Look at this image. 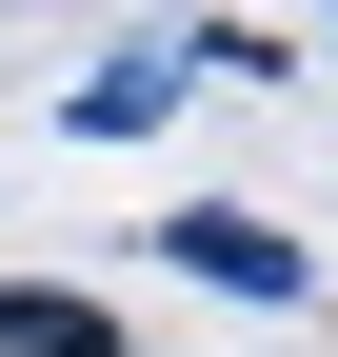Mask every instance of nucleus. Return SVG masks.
I'll return each mask as SVG.
<instances>
[{"label": "nucleus", "mask_w": 338, "mask_h": 357, "mask_svg": "<svg viewBox=\"0 0 338 357\" xmlns=\"http://www.w3.org/2000/svg\"><path fill=\"white\" fill-rule=\"evenodd\" d=\"M159 100H179V40H119V60H100V79H80V100H60V119H80V139H140V119H159Z\"/></svg>", "instance_id": "7ed1b4c3"}, {"label": "nucleus", "mask_w": 338, "mask_h": 357, "mask_svg": "<svg viewBox=\"0 0 338 357\" xmlns=\"http://www.w3.org/2000/svg\"><path fill=\"white\" fill-rule=\"evenodd\" d=\"M0 357H119V318L80 278H0Z\"/></svg>", "instance_id": "f03ea898"}, {"label": "nucleus", "mask_w": 338, "mask_h": 357, "mask_svg": "<svg viewBox=\"0 0 338 357\" xmlns=\"http://www.w3.org/2000/svg\"><path fill=\"white\" fill-rule=\"evenodd\" d=\"M159 258H179V278H219V298H318V258L279 238V218H239V199H199V218H159Z\"/></svg>", "instance_id": "f257e3e1"}]
</instances>
